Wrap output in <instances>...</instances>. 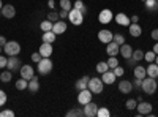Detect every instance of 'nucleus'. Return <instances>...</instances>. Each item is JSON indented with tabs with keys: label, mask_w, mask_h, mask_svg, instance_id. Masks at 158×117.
Wrapping results in <instances>:
<instances>
[{
	"label": "nucleus",
	"mask_w": 158,
	"mask_h": 117,
	"mask_svg": "<svg viewBox=\"0 0 158 117\" xmlns=\"http://www.w3.org/2000/svg\"><path fill=\"white\" fill-rule=\"evenodd\" d=\"M156 87H158V84H156V81H155V77L147 76V77H144V79H142L141 89H142V92L146 94V95H153V94L156 92Z\"/></svg>",
	"instance_id": "nucleus-1"
},
{
	"label": "nucleus",
	"mask_w": 158,
	"mask_h": 117,
	"mask_svg": "<svg viewBox=\"0 0 158 117\" xmlns=\"http://www.w3.org/2000/svg\"><path fill=\"white\" fill-rule=\"evenodd\" d=\"M52 67H54V65H52V60L49 57H43L41 60L36 63V70H38L40 74H49Z\"/></svg>",
	"instance_id": "nucleus-2"
},
{
	"label": "nucleus",
	"mask_w": 158,
	"mask_h": 117,
	"mask_svg": "<svg viewBox=\"0 0 158 117\" xmlns=\"http://www.w3.org/2000/svg\"><path fill=\"white\" fill-rule=\"evenodd\" d=\"M68 19L73 25H81L84 22V13L77 8H71L68 11Z\"/></svg>",
	"instance_id": "nucleus-3"
},
{
	"label": "nucleus",
	"mask_w": 158,
	"mask_h": 117,
	"mask_svg": "<svg viewBox=\"0 0 158 117\" xmlns=\"http://www.w3.org/2000/svg\"><path fill=\"white\" fill-rule=\"evenodd\" d=\"M3 52L6 56H19L21 52V44L18 41H6L3 46Z\"/></svg>",
	"instance_id": "nucleus-4"
},
{
	"label": "nucleus",
	"mask_w": 158,
	"mask_h": 117,
	"mask_svg": "<svg viewBox=\"0 0 158 117\" xmlns=\"http://www.w3.org/2000/svg\"><path fill=\"white\" fill-rule=\"evenodd\" d=\"M103 87H104V82L100 79V77H90L89 79V90L92 94H101Z\"/></svg>",
	"instance_id": "nucleus-5"
},
{
	"label": "nucleus",
	"mask_w": 158,
	"mask_h": 117,
	"mask_svg": "<svg viewBox=\"0 0 158 117\" xmlns=\"http://www.w3.org/2000/svg\"><path fill=\"white\" fill-rule=\"evenodd\" d=\"M92 95H94V94H92L89 89L79 90V94H77V103H79V105H82V106L87 105L89 101H92Z\"/></svg>",
	"instance_id": "nucleus-6"
},
{
	"label": "nucleus",
	"mask_w": 158,
	"mask_h": 117,
	"mask_svg": "<svg viewBox=\"0 0 158 117\" xmlns=\"http://www.w3.org/2000/svg\"><path fill=\"white\" fill-rule=\"evenodd\" d=\"M22 63L19 60L18 56H8V63H6V68L10 71H16V70H21Z\"/></svg>",
	"instance_id": "nucleus-7"
},
{
	"label": "nucleus",
	"mask_w": 158,
	"mask_h": 117,
	"mask_svg": "<svg viewBox=\"0 0 158 117\" xmlns=\"http://www.w3.org/2000/svg\"><path fill=\"white\" fill-rule=\"evenodd\" d=\"M98 112V105L94 101H89L87 105H84V115L85 117H97Z\"/></svg>",
	"instance_id": "nucleus-8"
},
{
	"label": "nucleus",
	"mask_w": 158,
	"mask_h": 117,
	"mask_svg": "<svg viewBox=\"0 0 158 117\" xmlns=\"http://www.w3.org/2000/svg\"><path fill=\"white\" fill-rule=\"evenodd\" d=\"M19 73H21V77H24V79H27V81H30L35 76V70H33L32 65H22Z\"/></svg>",
	"instance_id": "nucleus-9"
},
{
	"label": "nucleus",
	"mask_w": 158,
	"mask_h": 117,
	"mask_svg": "<svg viewBox=\"0 0 158 117\" xmlns=\"http://www.w3.org/2000/svg\"><path fill=\"white\" fill-rule=\"evenodd\" d=\"M136 109H138V114H139V115L152 114V105H150L149 101H139L138 106H136Z\"/></svg>",
	"instance_id": "nucleus-10"
},
{
	"label": "nucleus",
	"mask_w": 158,
	"mask_h": 117,
	"mask_svg": "<svg viewBox=\"0 0 158 117\" xmlns=\"http://www.w3.org/2000/svg\"><path fill=\"white\" fill-rule=\"evenodd\" d=\"M114 19V13L111 10H101L100 15H98V21L101 24H109Z\"/></svg>",
	"instance_id": "nucleus-11"
},
{
	"label": "nucleus",
	"mask_w": 158,
	"mask_h": 117,
	"mask_svg": "<svg viewBox=\"0 0 158 117\" xmlns=\"http://www.w3.org/2000/svg\"><path fill=\"white\" fill-rule=\"evenodd\" d=\"M67 30H68L67 22L62 21V19H59L57 22H54V25H52V32H54L56 35H62V33H65Z\"/></svg>",
	"instance_id": "nucleus-12"
},
{
	"label": "nucleus",
	"mask_w": 158,
	"mask_h": 117,
	"mask_svg": "<svg viewBox=\"0 0 158 117\" xmlns=\"http://www.w3.org/2000/svg\"><path fill=\"white\" fill-rule=\"evenodd\" d=\"M52 51H54V48H52V43H41V46H40L38 52L41 54V57H51L52 56Z\"/></svg>",
	"instance_id": "nucleus-13"
},
{
	"label": "nucleus",
	"mask_w": 158,
	"mask_h": 117,
	"mask_svg": "<svg viewBox=\"0 0 158 117\" xmlns=\"http://www.w3.org/2000/svg\"><path fill=\"white\" fill-rule=\"evenodd\" d=\"M0 11H2L3 18H6V19H13V18L16 16V8L13 6V5H10V3L8 5H3V8L0 10Z\"/></svg>",
	"instance_id": "nucleus-14"
},
{
	"label": "nucleus",
	"mask_w": 158,
	"mask_h": 117,
	"mask_svg": "<svg viewBox=\"0 0 158 117\" xmlns=\"http://www.w3.org/2000/svg\"><path fill=\"white\" fill-rule=\"evenodd\" d=\"M112 36H114V33L111 32V30H100L98 32V40L101 41V43H111L112 41Z\"/></svg>",
	"instance_id": "nucleus-15"
},
{
	"label": "nucleus",
	"mask_w": 158,
	"mask_h": 117,
	"mask_svg": "<svg viewBox=\"0 0 158 117\" xmlns=\"http://www.w3.org/2000/svg\"><path fill=\"white\" fill-rule=\"evenodd\" d=\"M115 79H117V76L114 74V71H104L103 74H101V81L104 82V84H108V86H111V84H114L115 82Z\"/></svg>",
	"instance_id": "nucleus-16"
},
{
	"label": "nucleus",
	"mask_w": 158,
	"mask_h": 117,
	"mask_svg": "<svg viewBox=\"0 0 158 117\" xmlns=\"http://www.w3.org/2000/svg\"><path fill=\"white\" fill-rule=\"evenodd\" d=\"M114 19H115V22L118 25H123V27H128V25L131 24L130 22V18L125 15V13H117V15L114 16Z\"/></svg>",
	"instance_id": "nucleus-17"
},
{
	"label": "nucleus",
	"mask_w": 158,
	"mask_h": 117,
	"mask_svg": "<svg viewBox=\"0 0 158 117\" xmlns=\"http://www.w3.org/2000/svg\"><path fill=\"white\" fill-rule=\"evenodd\" d=\"M120 54L123 59H130L131 56H133V48H131L128 43H123V44H120Z\"/></svg>",
	"instance_id": "nucleus-18"
},
{
	"label": "nucleus",
	"mask_w": 158,
	"mask_h": 117,
	"mask_svg": "<svg viewBox=\"0 0 158 117\" xmlns=\"http://www.w3.org/2000/svg\"><path fill=\"white\" fill-rule=\"evenodd\" d=\"M106 52H108L109 57H111V56H115V57H117V54L120 52V46H118L115 41H111V43H108V46H106Z\"/></svg>",
	"instance_id": "nucleus-19"
},
{
	"label": "nucleus",
	"mask_w": 158,
	"mask_h": 117,
	"mask_svg": "<svg viewBox=\"0 0 158 117\" xmlns=\"http://www.w3.org/2000/svg\"><path fill=\"white\" fill-rule=\"evenodd\" d=\"M128 29H130V35H131V36H135V38H138V36L142 35V27H141L138 22H136V24L131 22V24L128 25Z\"/></svg>",
	"instance_id": "nucleus-20"
},
{
	"label": "nucleus",
	"mask_w": 158,
	"mask_h": 117,
	"mask_svg": "<svg viewBox=\"0 0 158 117\" xmlns=\"http://www.w3.org/2000/svg\"><path fill=\"white\" fill-rule=\"evenodd\" d=\"M118 90H120V94H130L133 90V84H131V81H120L118 82Z\"/></svg>",
	"instance_id": "nucleus-21"
},
{
	"label": "nucleus",
	"mask_w": 158,
	"mask_h": 117,
	"mask_svg": "<svg viewBox=\"0 0 158 117\" xmlns=\"http://www.w3.org/2000/svg\"><path fill=\"white\" fill-rule=\"evenodd\" d=\"M89 79H90L89 76H82L81 79L76 81V86L74 87L77 89V92H79V90H84V89H89Z\"/></svg>",
	"instance_id": "nucleus-22"
},
{
	"label": "nucleus",
	"mask_w": 158,
	"mask_h": 117,
	"mask_svg": "<svg viewBox=\"0 0 158 117\" xmlns=\"http://www.w3.org/2000/svg\"><path fill=\"white\" fill-rule=\"evenodd\" d=\"M146 71H147V76H150V77H158V65H156L155 62L149 63V67L146 68Z\"/></svg>",
	"instance_id": "nucleus-23"
},
{
	"label": "nucleus",
	"mask_w": 158,
	"mask_h": 117,
	"mask_svg": "<svg viewBox=\"0 0 158 117\" xmlns=\"http://www.w3.org/2000/svg\"><path fill=\"white\" fill-rule=\"evenodd\" d=\"M27 89L30 90L32 94H36L38 90H40V82H38V77H36V76H33L32 79L29 81V87H27Z\"/></svg>",
	"instance_id": "nucleus-24"
},
{
	"label": "nucleus",
	"mask_w": 158,
	"mask_h": 117,
	"mask_svg": "<svg viewBox=\"0 0 158 117\" xmlns=\"http://www.w3.org/2000/svg\"><path fill=\"white\" fill-rule=\"evenodd\" d=\"M56 33L52 32V30H49V32H43V36H41V40L44 41V43H54L56 41Z\"/></svg>",
	"instance_id": "nucleus-25"
},
{
	"label": "nucleus",
	"mask_w": 158,
	"mask_h": 117,
	"mask_svg": "<svg viewBox=\"0 0 158 117\" xmlns=\"http://www.w3.org/2000/svg\"><path fill=\"white\" fill-rule=\"evenodd\" d=\"M133 73H135V77H139V79H144V77L147 76L146 68H144V67H139V65H136V67H135Z\"/></svg>",
	"instance_id": "nucleus-26"
},
{
	"label": "nucleus",
	"mask_w": 158,
	"mask_h": 117,
	"mask_svg": "<svg viewBox=\"0 0 158 117\" xmlns=\"http://www.w3.org/2000/svg\"><path fill=\"white\" fill-rule=\"evenodd\" d=\"M67 115H68V117H82V115H84V109H81V108H73V109H70V111L67 112Z\"/></svg>",
	"instance_id": "nucleus-27"
},
{
	"label": "nucleus",
	"mask_w": 158,
	"mask_h": 117,
	"mask_svg": "<svg viewBox=\"0 0 158 117\" xmlns=\"http://www.w3.org/2000/svg\"><path fill=\"white\" fill-rule=\"evenodd\" d=\"M11 77H13L11 71L10 70H3L2 73H0V82H10Z\"/></svg>",
	"instance_id": "nucleus-28"
},
{
	"label": "nucleus",
	"mask_w": 158,
	"mask_h": 117,
	"mask_svg": "<svg viewBox=\"0 0 158 117\" xmlns=\"http://www.w3.org/2000/svg\"><path fill=\"white\" fill-rule=\"evenodd\" d=\"M146 8L149 11H156L158 10V0H146Z\"/></svg>",
	"instance_id": "nucleus-29"
},
{
	"label": "nucleus",
	"mask_w": 158,
	"mask_h": 117,
	"mask_svg": "<svg viewBox=\"0 0 158 117\" xmlns=\"http://www.w3.org/2000/svg\"><path fill=\"white\" fill-rule=\"evenodd\" d=\"M95 70H97L100 74H103L104 71H108V70H109V65H108V62H98Z\"/></svg>",
	"instance_id": "nucleus-30"
},
{
	"label": "nucleus",
	"mask_w": 158,
	"mask_h": 117,
	"mask_svg": "<svg viewBox=\"0 0 158 117\" xmlns=\"http://www.w3.org/2000/svg\"><path fill=\"white\" fill-rule=\"evenodd\" d=\"M52 25H54V22H51L49 19H46V21H43L41 24H40V29H41L43 32H49V30H52Z\"/></svg>",
	"instance_id": "nucleus-31"
},
{
	"label": "nucleus",
	"mask_w": 158,
	"mask_h": 117,
	"mask_svg": "<svg viewBox=\"0 0 158 117\" xmlns=\"http://www.w3.org/2000/svg\"><path fill=\"white\" fill-rule=\"evenodd\" d=\"M27 87H29V81H27V79L21 77V79L16 81V89H18V90H25Z\"/></svg>",
	"instance_id": "nucleus-32"
},
{
	"label": "nucleus",
	"mask_w": 158,
	"mask_h": 117,
	"mask_svg": "<svg viewBox=\"0 0 158 117\" xmlns=\"http://www.w3.org/2000/svg\"><path fill=\"white\" fill-rule=\"evenodd\" d=\"M73 8H77V10H81V11L84 13V16L87 15V8H85V5H84V2H82V0H76V2L73 3Z\"/></svg>",
	"instance_id": "nucleus-33"
},
{
	"label": "nucleus",
	"mask_w": 158,
	"mask_h": 117,
	"mask_svg": "<svg viewBox=\"0 0 158 117\" xmlns=\"http://www.w3.org/2000/svg\"><path fill=\"white\" fill-rule=\"evenodd\" d=\"M48 19H49L51 22H57V21L60 19V15H59V13H57L56 10H52V11L49 13V15H48Z\"/></svg>",
	"instance_id": "nucleus-34"
},
{
	"label": "nucleus",
	"mask_w": 158,
	"mask_h": 117,
	"mask_svg": "<svg viewBox=\"0 0 158 117\" xmlns=\"http://www.w3.org/2000/svg\"><path fill=\"white\" fill-rule=\"evenodd\" d=\"M59 5H60L62 10H67V11H70V10L73 8V3L70 2V0H60V3H59Z\"/></svg>",
	"instance_id": "nucleus-35"
},
{
	"label": "nucleus",
	"mask_w": 158,
	"mask_h": 117,
	"mask_svg": "<svg viewBox=\"0 0 158 117\" xmlns=\"http://www.w3.org/2000/svg\"><path fill=\"white\" fill-rule=\"evenodd\" d=\"M112 41H115L118 46H120V44H123V43H125V36H123L122 33H115V35L112 36Z\"/></svg>",
	"instance_id": "nucleus-36"
},
{
	"label": "nucleus",
	"mask_w": 158,
	"mask_h": 117,
	"mask_svg": "<svg viewBox=\"0 0 158 117\" xmlns=\"http://www.w3.org/2000/svg\"><path fill=\"white\" fill-rule=\"evenodd\" d=\"M125 106H127V109L133 111V109H136V106H138V101H136V100H133V98H130V100H127Z\"/></svg>",
	"instance_id": "nucleus-37"
},
{
	"label": "nucleus",
	"mask_w": 158,
	"mask_h": 117,
	"mask_svg": "<svg viewBox=\"0 0 158 117\" xmlns=\"http://www.w3.org/2000/svg\"><path fill=\"white\" fill-rule=\"evenodd\" d=\"M111 115V112H109V109L108 108H98V112H97V117H109Z\"/></svg>",
	"instance_id": "nucleus-38"
},
{
	"label": "nucleus",
	"mask_w": 158,
	"mask_h": 117,
	"mask_svg": "<svg viewBox=\"0 0 158 117\" xmlns=\"http://www.w3.org/2000/svg\"><path fill=\"white\" fill-rule=\"evenodd\" d=\"M155 57H156V54L153 52V51H149V52H144V59H146L149 63L155 62Z\"/></svg>",
	"instance_id": "nucleus-39"
},
{
	"label": "nucleus",
	"mask_w": 158,
	"mask_h": 117,
	"mask_svg": "<svg viewBox=\"0 0 158 117\" xmlns=\"http://www.w3.org/2000/svg\"><path fill=\"white\" fill-rule=\"evenodd\" d=\"M131 57H133L136 62H139V60L144 59V52H142L141 49H136V51H133V56H131Z\"/></svg>",
	"instance_id": "nucleus-40"
},
{
	"label": "nucleus",
	"mask_w": 158,
	"mask_h": 117,
	"mask_svg": "<svg viewBox=\"0 0 158 117\" xmlns=\"http://www.w3.org/2000/svg\"><path fill=\"white\" fill-rule=\"evenodd\" d=\"M108 65H109V68H115L117 65H118V60H117V57H115V56H111V57L108 59Z\"/></svg>",
	"instance_id": "nucleus-41"
},
{
	"label": "nucleus",
	"mask_w": 158,
	"mask_h": 117,
	"mask_svg": "<svg viewBox=\"0 0 158 117\" xmlns=\"http://www.w3.org/2000/svg\"><path fill=\"white\" fill-rule=\"evenodd\" d=\"M112 71H114V74H115L117 77H120V76H123V74H125V70L120 67V65H117L115 68H112Z\"/></svg>",
	"instance_id": "nucleus-42"
},
{
	"label": "nucleus",
	"mask_w": 158,
	"mask_h": 117,
	"mask_svg": "<svg viewBox=\"0 0 158 117\" xmlns=\"http://www.w3.org/2000/svg\"><path fill=\"white\" fill-rule=\"evenodd\" d=\"M0 117H15V111L3 109V111H0Z\"/></svg>",
	"instance_id": "nucleus-43"
},
{
	"label": "nucleus",
	"mask_w": 158,
	"mask_h": 117,
	"mask_svg": "<svg viewBox=\"0 0 158 117\" xmlns=\"http://www.w3.org/2000/svg\"><path fill=\"white\" fill-rule=\"evenodd\" d=\"M5 103H6V94L3 90H0V108L5 106Z\"/></svg>",
	"instance_id": "nucleus-44"
},
{
	"label": "nucleus",
	"mask_w": 158,
	"mask_h": 117,
	"mask_svg": "<svg viewBox=\"0 0 158 117\" xmlns=\"http://www.w3.org/2000/svg\"><path fill=\"white\" fill-rule=\"evenodd\" d=\"M6 63H8V57H5V56H0V68H6Z\"/></svg>",
	"instance_id": "nucleus-45"
},
{
	"label": "nucleus",
	"mask_w": 158,
	"mask_h": 117,
	"mask_svg": "<svg viewBox=\"0 0 158 117\" xmlns=\"http://www.w3.org/2000/svg\"><path fill=\"white\" fill-rule=\"evenodd\" d=\"M133 84V89L136 87V89H141V86H142V79H139V77H135V81L131 82Z\"/></svg>",
	"instance_id": "nucleus-46"
},
{
	"label": "nucleus",
	"mask_w": 158,
	"mask_h": 117,
	"mask_svg": "<svg viewBox=\"0 0 158 117\" xmlns=\"http://www.w3.org/2000/svg\"><path fill=\"white\" fill-rule=\"evenodd\" d=\"M41 59H43V57H41V54H40V52H33V54H32V60H33L35 63H38Z\"/></svg>",
	"instance_id": "nucleus-47"
},
{
	"label": "nucleus",
	"mask_w": 158,
	"mask_h": 117,
	"mask_svg": "<svg viewBox=\"0 0 158 117\" xmlns=\"http://www.w3.org/2000/svg\"><path fill=\"white\" fill-rule=\"evenodd\" d=\"M150 36L153 38L155 41H158V29H153V30L150 32Z\"/></svg>",
	"instance_id": "nucleus-48"
},
{
	"label": "nucleus",
	"mask_w": 158,
	"mask_h": 117,
	"mask_svg": "<svg viewBox=\"0 0 158 117\" xmlns=\"http://www.w3.org/2000/svg\"><path fill=\"white\" fill-rule=\"evenodd\" d=\"M59 15H60V19H67L68 18V11L67 10H60Z\"/></svg>",
	"instance_id": "nucleus-49"
},
{
	"label": "nucleus",
	"mask_w": 158,
	"mask_h": 117,
	"mask_svg": "<svg viewBox=\"0 0 158 117\" xmlns=\"http://www.w3.org/2000/svg\"><path fill=\"white\" fill-rule=\"evenodd\" d=\"M127 63H128V65H131V67H136V60H135L133 57H130V59H127Z\"/></svg>",
	"instance_id": "nucleus-50"
},
{
	"label": "nucleus",
	"mask_w": 158,
	"mask_h": 117,
	"mask_svg": "<svg viewBox=\"0 0 158 117\" xmlns=\"http://www.w3.org/2000/svg\"><path fill=\"white\" fill-rule=\"evenodd\" d=\"M56 5H57V3L54 2V0H49V2H48V6H49L51 10H56Z\"/></svg>",
	"instance_id": "nucleus-51"
},
{
	"label": "nucleus",
	"mask_w": 158,
	"mask_h": 117,
	"mask_svg": "<svg viewBox=\"0 0 158 117\" xmlns=\"http://www.w3.org/2000/svg\"><path fill=\"white\" fill-rule=\"evenodd\" d=\"M130 22H133V24L139 22V16H136V15H135V16H131V18H130Z\"/></svg>",
	"instance_id": "nucleus-52"
},
{
	"label": "nucleus",
	"mask_w": 158,
	"mask_h": 117,
	"mask_svg": "<svg viewBox=\"0 0 158 117\" xmlns=\"http://www.w3.org/2000/svg\"><path fill=\"white\" fill-rule=\"evenodd\" d=\"M5 43H6V38L3 35H0V46H5Z\"/></svg>",
	"instance_id": "nucleus-53"
},
{
	"label": "nucleus",
	"mask_w": 158,
	"mask_h": 117,
	"mask_svg": "<svg viewBox=\"0 0 158 117\" xmlns=\"http://www.w3.org/2000/svg\"><path fill=\"white\" fill-rule=\"evenodd\" d=\"M152 51H153V52L158 56V43H155V44H153V49H152Z\"/></svg>",
	"instance_id": "nucleus-54"
},
{
	"label": "nucleus",
	"mask_w": 158,
	"mask_h": 117,
	"mask_svg": "<svg viewBox=\"0 0 158 117\" xmlns=\"http://www.w3.org/2000/svg\"><path fill=\"white\" fill-rule=\"evenodd\" d=\"M3 8V2H2V0H0V10H2Z\"/></svg>",
	"instance_id": "nucleus-55"
},
{
	"label": "nucleus",
	"mask_w": 158,
	"mask_h": 117,
	"mask_svg": "<svg viewBox=\"0 0 158 117\" xmlns=\"http://www.w3.org/2000/svg\"><path fill=\"white\" fill-rule=\"evenodd\" d=\"M155 63H156V65H158V56H156V57H155Z\"/></svg>",
	"instance_id": "nucleus-56"
},
{
	"label": "nucleus",
	"mask_w": 158,
	"mask_h": 117,
	"mask_svg": "<svg viewBox=\"0 0 158 117\" xmlns=\"http://www.w3.org/2000/svg\"><path fill=\"white\" fill-rule=\"evenodd\" d=\"M0 52H2V46H0Z\"/></svg>",
	"instance_id": "nucleus-57"
},
{
	"label": "nucleus",
	"mask_w": 158,
	"mask_h": 117,
	"mask_svg": "<svg viewBox=\"0 0 158 117\" xmlns=\"http://www.w3.org/2000/svg\"><path fill=\"white\" fill-rule=\"evenodd\" d=\"M141 2H146V0H141Z\"/></svg>",
	"instance_id": "nucleus-58"
}]
</instances>
